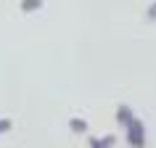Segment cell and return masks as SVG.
<instances>
[{"label": "cell", "mask_w": 156, "mask_h": 148, "mask_svg": "<svg viewBox=\"0 0 156 148\" xmlns=\"http://www.w3.org/2000/svg\"><path fill=\"white\" fill-rule=\"evenodd\" d=\"M37 5H40V0H27L24 3V8H37Z\"/></svg>", "instance_id": "cell-3"}, {"label": "cell", "mask_w": 156, "mask_h": 148, "mask_svg": "<svg viewBox=\"0 0 156 148\" xmlns=\"http://www.w3.org/2000/svg\"><path fill=\"white\" fill-rule=\"evenodd\" d=\"M11 130V119H0V132Z\"/></svg>", "instance_id": "cell-2"}, {"label": "cell", "mask_w": 156, "mask_h": 148, "mask_svg": "<svg viewBox=\"0 0 156 148\" xmlns=\"http://www.w3.org/2000/svg\"><path fill=\"white\" fill-rule=\"evenodd\" d=\"M130 143L135 148H143V127L138 122H132V127H130Z\"/></svg>", "instance_id": "cell-1"}, {"label": "cell", "mask_w": 156, "mask_h": 148, "mask_svg": "<svg viewBox=\"0 0 156 148\" xmlns=\"http://www.w3.org/2000/svg\"><path fill=\"white\" fill-rule=\"evenodd\" d=\"M93 148H103V146H101V143H95V140H93Z\"/></svg>", "instance_id": "cell-4"}]
</instances>
